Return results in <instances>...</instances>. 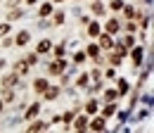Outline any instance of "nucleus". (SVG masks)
<instances>
[{"label":"nucleus","instance_id":"nucleus-39","mask_svg":"<svg viewBox=\"0 0 154 133\" xmlns=\"http://www.w3.org/2000/svg\"><path fill=\"white\" fill-rule=\"evenodd\" d=\"M26 2H29V5H33V2H36V0H26Z\"/></svg>","mask_w":154,"mask_h":133},{"label":"nucleus","instance_id":"nucleus-2","mask_svg":"<svg viewBox=\"0 0 154 133\" xmlns=\"http://www.w3.org/2000/svg\"><path fill=\"white\" fill-rule=\"evenodd\" d=\"M107 128V119L104 116H95L93 121H88V131L90 133H102Z\"/></svg>","mask_w":154,"mask_h":133},{"label":"nucleus","instance_id":"nucleus-17","mask_svg":"<svg viewBox=\"0 0 154 133\" xmlns=\"http://www.w3.org/2000/svg\"><path fill=\"white\" fill-rule=\"evenodd\" d=\"M100 33H102V31H100V24H95V21L88 24V36H90V38H97Z\"/></svg>","mask_w":154,"mask_h":133},{"label":"nucleus","instance_id":"nucleus-8","mask_svg":"<svg viewBox=\"0 0 154 133\" xmlns=\"http://www.w3.org/2000/svg\"><path fill=\"white\" fill-rule=\"evenodd\" d=\"M119 29H121V24H119L116 19H109V21L104 24V33H109V36H114V33H119Z\"/></svg>","mask_w":154,"mask_h":133},{"label":"nucleus","instance_id":"nucleus-29","mask_svg":"<svg viewBox=\"0 0 154 133\" xmlns=\"http://www.w3.org/2000/svg\"><path fill=\"white\" fill-rule=\"evenodd\" d=\"M116 95H119V93H116L114 88H109V90L104 93V97H107V102H114V97H116Z\"/></svg>","mask_w":154,"mask_h":133},{"label":"nucleus","instance_id":"nucleus-19","mask_svg":"<svg viewBox=\"0 0 154 133\" xmlns=\"http://www.w3.org/2000/svg\"><path fill=\"white\" fill-rule=\"evenodd\" d=\"M100 107H97V100H88L85 102V114H95Z\"/></svg>","mask_w":154,"mask_h":133},{"label":"nucleus","instance_id":"nucleus-38","mask_svg":"<svg viewBox=\"0 0 154 133\" xmlns=\"http://www.w3.org/2000/svg\"><path fill=\"white\" fill-rule=\"evenodd\" d=\"M50 2H52V5H55V2H64V0H50Z\"/></svg>","mask_w":154,"mask_h":133},{"label":"nucleus","instance_id":"nucleus-10","mask_svg":"<svg viewBox=\"0 0 154 133\" xmlns=\"http://www.w3.org/2000/svg\"><path fill=\"white\" fill-rule=\"evenodd\" d=\"M55 10H52V2H43L38 7V17H50Z\"/></svg>","mask_w":154,"mask_h":133},{"label":"nucleus","instance_id":"nucleus-11","mask_svg":"<svg viewBox=\"0 0 154 133\" xmlns=\"http://www.w3.org/2000/svg\"><path fill=\"white\" fill-rule=\"evenodd\" d=\"M38 112H40V105H38V102H33V105L26 109V114H24V116H26V119H36V116H38Z\"/></svg>","mask_w":154,"mask_h":133},{"label":"nucleus","instance_id":"nucleus-28","mask_svg":"<svg viewBox=\"0 0 154 133\" xmlns=\"http://www.w3.org/2000/svg\"><path fill=\"white\" fill-rule=\"evenodd\" d=\"M88 78H90V76H88V74L78 76V81H76V83H78V88H85V86H88Z\"/></svg>","mask_w":154,"mask_h":133},{"label":"nucleus","instance_id":"nucleus-32","mask_svg":"<svg viewBox=\"0 0 154 133\" xmlns=\"http://www.w3.org/2000/svg\"><path fill=\"white\" fill-rule=\"evenodd\" d=\"M52 21H55V24H62V21H64V14H62V12H55Z\"/></svg>","mask_w":154,"mask_h":133},{"label":"nucleus","instance_id":"nucleus-33","mask_svg":"<svg viewBox=\"0 0 154 133\" xmlns=\"http://www.w3.org/2000/svg\"><path fill=\"white\" fill-rule=\"evenodd\" d=\"M62 119H64L66 124H71V121H74V112H66V114H64V116H62Z\"/></svg>","mask_w":154,"mask_h":133},{"label":"nucleus","instance_id":"nucleus-41","mask_svg":"<svg viewBox=\"0 0 154 133\" xmlns=\"http://www.w3.org/2000/svg\"><path fill=\"white\" fill-rule=\"evenodd\" d=\"M97 2H100V0H97Z\"/></svg>","mask_w":154,"mask_h":133},{"label":"nucleus","instance_id":"nucleus-1","mask_svg":"<svg viewBox=\"0 0 154 133\" xmlns=\"http://www.w3.org/2000/svg\"><path fill=\"white\" fill-rule=\"evenodd\" d=\"M64 71H66V62L64 59H55V62L48 64V74H52V76H62Z\"/></svg>","mask_w":154,"mask_h":133},{"label":"nucleus","instance_id":"nucleus-3","mask_svg":"<svg viewBox=\"0 0 154 133\" xmlns=\"http://www.w3.org/2000/svg\"><path fill=\"white\" fill-rule=\"evenodd\" d=\"M100 45H97V48H100V50H107V52H112V50H114V36H109V33H100Z\"/></svg>","mask_w":154,"mask_h":133},{"label":"nucleus","instance_id":"nucleus-36","mask_svg":"<svg viewBox=\"0 0 154 133\" xmlns=\"http://www.w3.org/2000/svg\"><path fill=\"white\" fill-rule=\"evenodd\" d=\"M55 55H57V57L64 55V48H62V45H57V48H55Z\"/></svg>","mask_w":154,"mask_h":133},{"label":"nucleus","instance_id":"nucleus-5","mask_svg":"<svg viewBox=\"0 0 154 133\" xmlns=\"http://www.w3.org/2000/svg\"><path fill=\"white\" fill-rule=\"evenodd\" d=\"M29 40H31V33H29V31H19L17 38H14V45H17V48H24V45H29Z\"/></svg>","mask_w":154,"mask_h":133},{"label":"nucleus","instance_id":"nucleus-18","mask_svg":"<svg viewBox=\"0 0 154 133\" xmlns=\"http://www.w3.org/2000/svg\"><path fill=\"white\" fill-rule=\"evenodd\" d=\"M114 114H116V105L114 102H109V105L102 109V116H104V119H109V116H114Z\"/></svg>","mask_w":154,"mask_h":133},{"label":"nucleus","instance_id":"nucleus-4","mask_svg":"<svg viewBox=\"0 0 154 133\" xmlns=\"http://www.w3.org/2000/svg\"><path fill=\"white\" fill-rule=\"evenodd\" d=\"M74 131H76V133H83V131H88V116H85V114L76 116V121H74Z\"/></svg>","mask_w":154,"mask_h":133},{"label":"nucleus","instance_id":"nucleus-22","mask_svg":"<svg viewBox=\"0 0 154 133\" xmlns=\"http://www.w3.org/2000/svg\"><path fill=\"white\" fill-rule=\"evenodd\" d=\"M90 10H93V12H95V14H104V12H107V10H104V5H102V2H93V7H90Z\"/></svg>","mask_w":154,"mask_h":133},{"label":"nucleus","instance_id":"nucleus-14","mask_svg":"<svg viewBox=\"0 0 154 133\" xmlns=\"http://www.w3.org/2000/svg\"><path fill=\"white\" fill-rule=\"evenodd\" d=\"M57 95H59V88H57V86H48V90L43 93V97H45V100H55Z\"/></svg>","mask_w":154,"mask_h":133},{"label":"nucleus","instance_id":"nucleus-21","mask_svg":"<svg viewBox=\"0 0 154 133\" xmlns=\"http://www.w3.org/2000/svg\"><path fill=\"white\" fill-rule=\"evenodd\" d=\"M0 100H2V102H12V100H14V93H12V88H5Z\"/></svg>","mask_w":154,"mask_h":133},{"label":"nucleus","instance_id":"nucleus-30","mask_svg":"<svg viewBox=\"0 0 154 133\" xmlns=\"http://www.w3.org/2000/svg\"><path fill=\"white\" fill-rule=\"evenodd\" d=\"M112 10H114V12L123 10V0H112Z\"/></svg>","mask_w":154,"mask_h":133},{"label":"nucleus","instance_id":"nucleus-35","mask_svg":"<svg viewBox=\"0 0 154 133\" xmlns=\"http://www.w3.org/2000/svg\"><path fill=\"white\" fill-rule=\"evenodd\" d=\"M135 29H137V26H135V24H133V21H128V24H126V31H128V33H133V31H135Z\"/></svg>","mask_w":154,"mask_h":133},{"label":"nucleus","instance_id":"nucleus-13","mask_svg":"<svg viewBox=\"0 0 154 133\" xmlns=\"http://www.w3.org/2000/svg\"><path fill=\"white\" fill-rule=\"evenodd\" d=\"M26 71H29V64H26L24 59H19V62L14 64V74H17V76H24Z\"/></svg>","mask_w":154,"mask_h":133},{"label":"nucleus","instance_id":"nucleus-9","mask_svg":"<svg viewBox=\"0 0 154 133\" xmlns=\"http://www.w3.org/2000/svg\"><path fill=\"white\" fill-rule=\"evenodd\" d=\"M17 81H19V76L12 71V74H7L5 78H2V88H14V86H17Z\"/></svg>","mask_w":154,"mask_h":133},{"label":"nucleus","instance_id":"nucleus-37","mask_svg":"<svg viewBox=\"0 0 154 133\" xmlns=\"http://www.w3.org/2000/svg\"><path fill=\"white\" fill-rule=\"evenodd\" d=\"M2 107H5V102H2V100H0V112H2Z\"/></svg>","mask_w":154,"mask_h":133},{"label":"nucleus","instance_id":"nucleus-24","mask_svg":"<svg viewBox=\"0 0 154 133\" xmlns=\"http://www.w3.org/2000/svg\"><path fill=\"white\" fill-rule=\"evenodd\" d=\"M107 59H109V64H112V67H119V64H121V57L116 55V52H109Z\"/></svg>","mask_w":154,"mask_h":133},{"label":"nucleus","instance_id":"nucleus-6","mask_svg":"<svg viewBox=\"0 0 154 133\" xmlns=\"http://www.w3.org/2000/svg\"><path fill=\"white\" fill-rule=\"evenodd\" d=\"M50 50H52V40H48V38H43L38 45H36V55H45Z\"/></svg>","mask_w":154,"mask_h":133},{"label":"nucleus","instance_id":"nucleus-26","mask_svg":"<svg viewBox=\"0 0 154 133\" xmlns=\"http://www.w3.org/2000/svg\"><path fill=\"white\" fill-rule=\"evenodd\" d=\"M133 43H135V40H133V33H128V36H126V38H123V40H121V45H126L128 50L133 48Z\"/></svg>","mask_w":154,"mask_h":133},{"label":"nucleus","instance_id":"nucleus-27","mask_svg":"<svg viewBox=\"0 0 154 133\" xmlns=\"http://www.w3.org/2000/svg\"><path fill=\"white\" fill-rule=\"evenodd\" d=\"M24 62H26L29 67H33V64L38 62V55H36V52H31V55H26V59H24Z\"/></svg>","mask_w":154,"mask_h":133},{"label":"nucleus","instance_id":"nucleus-31","mask_svg":"<svg viewBox=\"0 0 154 133\" xmlns=\"http://www.w3.org/2000/svg\"><path fill=\"white\" fill-rule=\"evenodd\" d=\"M19 17H21V10H12V12L7 14V19H10V21H12V19H19Z\"/></svg>","mask_w":154,"mask_h":133},{"label":"nucleus","instance_id":"nucleus-15","mask_svg":"<svg viewBox=\"0 0 154 133\" xmlns=\"http://www.w3.org/2000/svg\"><path fill=\"white\" fill-rule=\"evenodd\" d=\"M45 128H48L45 121H33V124L29 126V133H40V131H45Z\"/></svg>","mask_w":154,"mask_h":133},{"label":"nucleus","instance_id":"nucleus-23","mask_svg":"<svg viewBox=\"0 0 154 133\" xmlns=\"http://www.w3.org/2000/svg\"><path fill=\"white\" fill-rule=\"evenodd\" d=\"M133 62H135V64L142 62V48H133Z\"/></svg>","mask_w":154,"mask_h":133},{"label":"nucleus","instance_id":"nucleus-16","mask_svg":"<svg viewBox=\"0 0 154 133\" xmlns=\"http://www.w3.org/2000/svg\"><path fill=\"white\" fill-rule=\"evenodd\" d=\"M85 57H93V59H97V57H100V48H97L95 43H90V45L85 48Z\"/></svg>","mask_w":154,"mask_h":133},{"label":"nucleus","instance_id":"nucleus-7","mask_svg":"<svg viewBox=\"0 0 154 133\" xmlns=\"http://www.w3.org/2000/svg\"><path fill=\"white\" fill-rule=\"evenodd\" d=\"M48 86H50L48 78H36V81H33V90H36V95H43L45 90H48Z\"/></svg>","mask_w":154,"mask_h":133},{"label":"nucleus","instance_id":"nucleus-20","mask_svg":"<svg viewBox=\"0 0 154 133\" xmlns=\"http://www.w3.org/2000/svg\"><path fill=\"white\" fill-rule=\"evenodd\" d=\"M119 95H126L128 93V81L126 78H119V90H116Z\"/></svg>","mask_w":154,"mask_h":133},{"label":"nucleus","instance_id":"nucleus-40","mask_svg":"<svg viewBox=\"0 0 154 133\" xmlns=\"http://www.w3.org/2000/svg\"><path fill=\"white\" fill-rule=\"evenodd\" d=\"M83 133H90V131H83Z\"/></svg>","mask_w":154,"mask_h":133},{"label":"nucleus","instance_id":"nucleus-12","mask_svg":"<svg viewBox=\"0 0 154 133\" xmlns=\"http://www.w3.org/2000/svg\"><path fill=\"white\" fill-rule=\"evenodd\" d=\"M123 14H126V19H128V21H133V19L137 17L140 12H137L135 7H131V5H123Z\"/></svg>","mask_w":154,"mask_h":133},{"label":"nucleus","instance_id":"nucleus-25","mask_svg":"<svg viewBox=\"0 0 154 133\" xmlns=\"http://www.w3.org/2000/svg\"><path fill=\"white\" fill-rule=\"evenodd\" d=\"M10 29H12V26H10V21L0 24V38H5V36H7V33H10Z\"/></svg>","mask_w":154,"mask_h":133},{"label":"nucleus","instance_id":"nucleus-34","mask_svg":"<svg viewBox=\"0 0 154 133\" xmlns=\"http://www.w3.org/2000/svg\"><path fill=\"white\" fill-rule=\"evenodd\" d=\"M74 59H76L78 64H81V62H83V59H85V52H76V55H74Z\"/></svg>","mask_w":154,"mask_h":133}]
</instances>
